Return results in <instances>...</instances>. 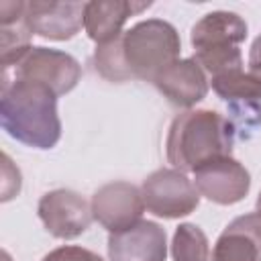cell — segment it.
<instances>
[{"instance_id":"1","label":"cell","mask_w":261,"mask_h":261,"mask_svg":"<svg viewBox=\"0 0 261 261\" xmlns=\"http://www.w3.org/2000/svg\"><path fill=\"white\" fill-rule=\"evenodd\" d=\"M181 39L177 29L163 18H147L133 24L120 37L96 45L94 67L114 84L143 80L153 82L167 65L179 59Z\"/></svg>"},{"instance_id":"2","label":"cell","mask_w":261,"mask_h":261,"mask_svg":"<svg viewBox=\"0 0 261 261\" xmlns=\"http://www.w3.org/2000/svg\"><path fill=\"white\" fill-rule=\"evenodd\" d=\"M0 124L27 147L53 149L61 139L57 96L35 82L0 80Z\"/></svg>"},{"instance_id":"3","label":"cell","mask_w":261,"mask_h":261,"mask_svg":"<svg viewBox=\"0 0 261 261\" xmlns=\"http://www.w3.org/2000/svg\"><path fill=\"white\" fill-rule=\"evenodd\" d=\"M234 126L214 110H186L177 114L167 130L165 155L173 169L196 171L202 165L230 157Z\"/></svg>"},{"instance_id":"4","label":"cell","mask_w":261,"mask_h":261,"mask_svg":"<svg viewBox=\"0 0 261 261\" xmlns=\"http://www.w3.org/2000/svg\"><path fill=\"white\" fill-rule=\"evenodd\" d=\"M245 39L247 22L230 10H212L204 14L190 33L194 59L210 77L243 69L239 45Z\"/></svg>"},{"instance_id":"5","label":"cell","mask_w":261,"mask_h":261,"mask_svg":"<svg viewBox=\"0 0 261 261\" xmlns=\"http://www.w3.org/2000/svg\"><path fill=\"white\" fill-rule=\"evenodd\" d=\"M82 77V65L65 51L31 47L14 65L2 67L0 80H24L49 88L57 98L71 92Z\"/></svg>"},{"instance_id":"6","label":"cell","mask_w":261,"mask_h":261,"mask_svg":"<svg viewBox=\"0 0 261 261\" xmlns=\"http://www.w3.org/2000/svg\"><path fill=\"white\" fill-rule=\"evenodd\" d=\"M141 194L145 208L159 218H181L192 214L200 204V192L194 181L179 169H157L143 179Z\"/></svg>"},{"instance_id":"7","label":"cell","mask_w":261,"mask_h":261,"mask_svg":"<svg viewBox=\"0 0 261 261\" xmlns=\"http://www.w3.org/2000/svg\"><path fill=\"white\" fill-rule=\"evenodd\" d=\"M37 214L43 226L55 239H75L86 232L94 220L88 200L73 190H51L41 196Z\"/></svg>"},{"instance_id":"8","label":"cell","mask_w":261,"mask_h":261,"mask_svg":"<svg viewBox=\"0 0 261 261\" xmlns=\"http://www.w3.org/2000/svg\"><path fill=\"white\" fill-rule=\"evenodd\" d=\"M94 220L108 232H120L137 222L145 212L141 188L128 181H110L98 188L90 200Z\"/></svg>"},{"instance_id":"9","label":"cell","mask_w":261,"mask_h":261,"mask_svg":"<svg viewBox=\"0 0 261 261\" xmlns=\"http://www.w3.org/2000/svg\"><path fill=\"white\" fill-rule=\"evenodd\" d=\"M194 186L206 200L230 206L241 202L251 190V175L232 155L214 159L194 171Z\"/></svg>"},{"instance_id":"10","label":"cell","mask_w":261,"mask_h":261,"mask_svg":"<svg viewBox=\"0 0 261 261\" xmlns=\"http://www.w3.org/2000/svg\"><path fill=\"white\" fill-rule=\"evenodd\" d=\"M110 261H165L167 234L153 220H141L135 226L108 234Z\"/></svg>"},{"instance_id":"11","label":"cell","mask_w":261,"mask_h":261,"mask_svg":"<svg viewBox=\"0 0 261 261\" xmlns=\"http://www.w3.org/2000/svg\"><path fill=\"white\" fill-rule=\"evenodd\" d=\"M86 2H47L29 0L27 2V22L33 35L51 41L73 39L84 27Z\"/></svg>"},{"instance_id":"12","label":"cell","mask_w":261,"mask_h":261,"mask_svg":"<svg viewBox=\"0 0 261 261\" xmlns=\"http://www.w3.org/2000/svg\"><path fill=\"white\" fill-rule=\"evenodd\" d=\"M151 84L177 108H192L208 94L206 71L194 57L173 61Z\"/></svg>"},{"instance_id":"13","label":"cell","mask_w":261,"mask_h":261,"mask_svg":"<svg viewBox=\"0 0 261 261\" xmlns=\"http://www.w3.org/2000/svg\"><path fill=\"white\" fill-rule=\"evenodd\" d=\"M212 261H261V216H237L216 239Z\"/></svg>"},{"instance_id":"14","label":"cell","mask_w":261,"mask_h":261,"mask_svg":"<svg viewBox=\"0 0 261 261\" xmlns=\"http://www.w3.org/2000/svg\"><path fill=\"white\" fill-rule=\"evenodd\" d=\"M151 2H128V0H92L86 2L84 10V29L88 37L102 45L116 37H120L124 31V22L128 16H135L143 10H147Z\"/></svg>"},{"instance_id":"15","label":"cell","mask_w":261,"mask_h":261,"mask_svg":"<svg viewBox=\"0 0 261 261\" xmlns=\"http://www.w3.org/2000/svg\"><path fill=\"white\" fill-rule=\"evenodd\" d=\"M212 90L220 100L226 104L239 102H259L261 104V77L253 75L251 71H228L222 75L210 77Z\"/></svg>"},{"instance_id":"16","label":"cell","mask_w":261,"mask_h":261,"mask_svg":"<svg viewBox=\"0 0 261 261\" xmlns=\"http://www.w3.org/2000/svg\"><path fill=\"white\" fill-rule=\"evenodd\" d=\"M173 261H210V245L204 230L192 222H184L175 228L171 241Z\"/></svg>"},{"instance_id":"17","label":"cell","mask_w":261,"mask_h":261,"mask_svg":"<svg viewBox=\"0 0 261 261\" xmlns=\"http://www.w3.org/2000/svg\"><path fill=\"white\" fill-rule=\"evenodd\" d=\"M43 261H104V259L90 249H84L77 245H63L49 251L43 257Z\"/></svg>"},{"instance_id":"18","label":"cell","mask_w":261,"mask_h":261,"mask_svg":"<svg viewBox=\"0 0 261 261\" xmlns=\"http://www.w3.org/2000/svg\"><path fill=\"white\" fill-rule=\"evenodd\" d=\"M249 71L257 77H261V35L253 41L249 49Z\"/></svg>"},{"instance_id":"19","label":"cell","mask_w":261,"mask_h":261,"mask_svg":"<svg viewBox=\"0 0 261 261\" xmlns=\"http://www.w3.org/2000/svg\"><path fill=\"white\" fill-rule=\"evenodd\" d=\"M255 208H257V214L261 216V192H259V196H257V202H255Z\"/></svg>"}]
</instances>
